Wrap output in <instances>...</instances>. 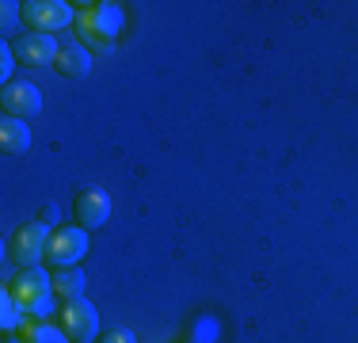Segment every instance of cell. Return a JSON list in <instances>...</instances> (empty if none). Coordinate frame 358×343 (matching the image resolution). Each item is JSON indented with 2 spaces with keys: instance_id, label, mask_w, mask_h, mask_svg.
<instances>
[{
  "instance_id": "cell-1",
  "label": "cell",
  "mask_w": 358,
  "mask_h": 343,
  "mask_svg": "<svg viewBox=\"0 0 358 343\" xmlns=\"http://www.w3.org/2000/svg\"><path fill=\"white\" fill-rule=\"evenodd\" d=\"M4 290L15 298V305L27 313V321H50V302H54L50 271H42V267L15 271V279H8Z\"/></svg>"
},
{
  "instance_id": "cell-2",
  "label": "cell",
  "mask_w": 358,
  "mask_h": 343,
  "mask_svg": "<svg viewBox=\"0 0 358 343\" xmlns=\"http://www.w3.org/2000/svg\"><path fill=\"white\" fill-rule=\"evenodd\" d=\"M118 31H122V12L115 4H76V34L96 54L115 50Z\"/></svg>"
},
{
  "instance_id": "cell-3",
  "label": "cell",
  "mask_w": 358,
  "mask_h": 343,
  "mask_svg": "<svg viewBox=\"0 0 358 343\" xmlns=\"http://www.w3.org/2000/svg\"><path fill=\"white\" fill-rule=\"evenodd\" d=\"M23 27L35 34H57L69 23H76V4L65 0H23Z\"/></svg>"
},
{
  "instance_id": "cell-4",
  "label": "cell",
  "mask_w": 358,
  "mask_h": 343,
  "mask_svg": "<svg viewBox=\"0 0 358 343\" xmlns=\"http://www.w3.org/2000/svg\"><path fill=\"white\" fill-rule=\"evenodd\" d=\"M57 328L65 332L69 343H96L99 328V309L88 302V298H76V302H62L57 309Z\"/></svg>"
},
{
  "instance_id": "cell-5",
  "label": "cell",
  "mask_w": 358,
  "mask_h": 343,
  "mask_svg": "<svg viewBox=\"0 0 358 343\" xmlns=\"http://www.w3.org/2000/svg\"><path fill=\"white\" fill-rule=\"evenodd\" d=\"M88 255V233L80 225H57L50 229V240H46V267L57 271V267H76V263Z\"/></svg>"
},
{
  "instance_id": "cell-6",
  "label": "cell",
  "mask_w": 358,
  "mask_h": 343,
  "mask_svg": "<svg viewBox=\"0 0 358 343\" xmlns=\"http://www.w3.org/2000/svg\"><path fill=\"white\" fill-rule=\"evenodd\" d=\"M46 240H50V229L42 221H23L20 229L8 240V255L15 260V267L27 271V267H38L46 260Z\"/></svg>"
},
{
  "instance_id": "cell-7",
  "label": "cell",
  "mask_w": 358,
  "mask_h": 343,
  "mask_svg": "<svg viewBox=\"0 0 358 343\" xmlns=\"http://www.w3.org/2000/svg\"><path fill=\"white\" fill-rule=\"evenodd\" d=\"M12 54H15V62L20 65H27V69H46V65H54V57H57V42H54V34H35V31H20L12 42Z\"/></svg>"
},
{
  "instance_id": "cell-8",
  "label": "cell",
  "mask_w": 358,
  "mask_h": 343,
  "mask_svg": "<svg viewBox=\"0 0 358 343\" xmlns=\"http://www.w3.org/2000/svg\"><path fill=\"white\" fill-rule=\"evenodd\" d=\"M110 218V195L103 187H80L73 199V221L84 229V233H92V229H103Z\"/></svg>"
},
{
  "instance_id": "cell-9",
  "label": "cell",
  "mask_w": 358,
  "mask_h": 343,
  "mask_svg": "<svg viewBox=\"0 0 358 343\" xmlns=\"http://www.w3.org/2000/svg\"><path fill=\"white\" fill-rule=\"evenodd\" d=\"M0 111H4V118L27 122V118H35L42 111V92L31 80H8L0 88Z\"/></svg>"
},
{
  "instance_id": "cell-10",
  "label": "cell",
  "mask_w": 358,
  "mask_h": 343,
  "mask_svg": "<svg viewBox=\"0 0 358 343\" xmlns=\"http://www.w3.org/2000/svg\"><path fill=\"white\" fill-rule=\"evenodd\" d=\"M54 73L65 76V80H84V76L92 73V54L84 42H62V50H57L54 57Z\"/></svg>"
},
{
  "instance_id": "cell-11",
  "label": "cell",
  "mask_w": 358,
  "mask_h": 343,
  "mask_svg": "<svg viewBox=\"0 0 358 343\" xmlns=\"http://www.w3.org/2000/svg\"><path fill=\"white\" fill-rule=\"evenodd\" d=\"M50 282H54V298H57V302H76V298H84V286H88V279H84L80 267L50 271Z\"/></svg>"
},
{
  "instance_id": "cell-12",
  "label": "cell",
  "mask_w": 358,
  "mask_h": 343,
  "mask_svg": "<svg viewBox=\"0 0 358 343\" xmlns=\"http://www.w3.org/2000/svg\"><path fill=\"white\" fill-rule=\"evenodd\" d=\"M0 149H4L8 157H23V153L31 149L27 122H20V118H4V122H0Z\"/></svg>"
},
{
  "instance_id": "cell-13",
  "label": "cell",
  "mask_w": 358,
  "mask_h": 343,
  "mask_svg": "<svg viewBox=\"0 0 358 343\" xmlns=\"http://www.w3.org/2000/svg\"><path fill=\"white\" fill-rule=\"evenodd\" d=\"M23 343H69L54 321H23Z\"/></svg>"
},
{
  "instance_id": "cell-14",
  "label": "cell",
  "mask_w": 358,
  "mask_h": 343,
  "mask_svg": "<svg viewBox=\"0 0 358 343\" xmlns=\"http://www.w3.org/2000/svg\"><path fill=\"white\" fill-rule=\"evenodd\" d=\"M0 309H4V313H0V328H4V336H12V332L23 324V316H27V313H23V309L15 305V298L8 294V290L0 294Z\"/></svg>"
},
{
  "instance_id": "cell-15",
  "label": "cell",
  "mask_w": 358,
  "mask_h": 343,
  "mask_svg": "<svg viewBox=\"0 0 358 343\" xmlns=\"http://www.w3.org/2000/svg\"><path fill=\"white\" fill-rule=\"evenodd\" d=\"M0 8H4V12H0V34H4V42H12V38H15V27H20V20H23V12H20L23 4L4 0Z\"/></svg>"
},
{
  "instance_id": "cell-16",
  "label": "cell",
  "mask_w": 358,
  "mask_h": 343,
  "mask_svg": "<svg viewBox=\"0 0 358 343\" xmlns=\"http://www.w3.org/2000/svg\"><path fill=\"white\" fill-rule=\"evenodd\" d=\"M96 343H138V336H134L126 324H110V328H103L96 336Z\"/></svg>"
},
{
  "instance_id": "cell-17",
  "label": "cell",
  "mask_w": 358,
  "mask_h": 343,
  "mask_svg": "<svg viewBox=\"0 0 358 343\" xmlns=\"http://www.w3.org/2000/svg\"><path fill=\"white\" fill-rule=\"evenodd\" d=\"M12 69H15V54H12V46H0V76H4V84L12 80Z\"/></svg>"
},
{
  "instance_id": "cell-18",
  "label": "cell",
  "mask_w": 358,
  "mask_h": 343,
  "mask_svg": "<svg viewBox=\"0 0 358 343\" xmlns=\"http://www.w3.org/2000/svg\"><path fill=\"white\" fill-rule=\"evenodd\" d=\"M57 218H62V214H57V206H54V202H42V206H38V218H35V221H42L46 229H57V225H54Z\"/></svg>"
},
{
  "instance_id": "cell-19",
  "label": "cell",
  "mask_w": 358,
  "mask_h": 343,
  "mask_svg": "<svg viewBox=\"0 0 358 343\" xmlns=\"http://www.w3.org/2000/svg\"><path fill=\"white\" fill-rule=\"evenodd\" d=\"M4 343H23V340H12V336H4Z\"/></svg>"
}]
</instances>
